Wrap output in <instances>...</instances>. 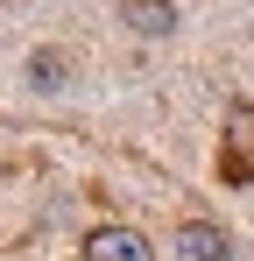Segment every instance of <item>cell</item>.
Wrapping results in <instances>:
<instances>
[{
    "mask_svg": "<svg viewBox=\"0 0 254 261\" xmlns=\"http://www.w3.org/2000/svg\"><path fill=\"white\" fill-rule=\"evenodd\" d=\"M85 261H156V240L127 219H106V226L85 233Z\"/></svg>",
    "mask_w": 254,
    "mask_h": 261,
    "instance_id": "cell-2",
    "label": "cell"
},
{
    "mask_svg": "<svg viewBox=\"0 0 254 261\" xmlns=\"http://www.w3.org/2000/svg\"><path fill=\"white\" fill-rule=\"evenodd\" d=\"M120 21L141 36V43H163V36H176V7H169V0H120Z\"/></svg>",
    "mask_w": 254,
    "mask_h": 261,
    "instance_id": "cell-4",
    "label": "cell"
},
{
    "mask_svg": "<svg viewBox=\"0 0 254 261\" xmlns=\"http://www.w3.org/2000/svg\"><path fill=\"white\" fill-rule=\"evenodd\" d=\"M169 261H233V233L219 219H184L169 233Z\"/></svg>",
    "mask_w": 254,
    "mask_h": 261,
    "instance_id": "cell-3",
    "label": "cell"
},
{
    "mask_svg": "<svg viewBox=\"0 0 254 261\" xmlns=\"http://www.w3.org/2000/svg\"><path fill=\"white\" fill-rule=\"evenodd\" d=\"M212 176H219V191H247L254 184V99H233V106H226Z\"/></svg>",
    "mask_w": 254,
    "mask_h": 261,
    "instance_id": "cell-1",
    "label": "cell"
},
{
    "mask_svg": "<svg viewBox=\"0 0 254 261\" xmlns=\"http://www.w3.org/2000/svg\"><path fill=\"white\" fill-rule=\"evenodd\" d=\"M64 71H71V64H64V57H57V49H36V57H29V78H36L42 92H57V85H71V78H64Z\"/></svg>",
    "mask_w": 254,
    "mask_h": 261,
    "instance_id": "cell-5",
    "label": "cell"
}]
</instances>
